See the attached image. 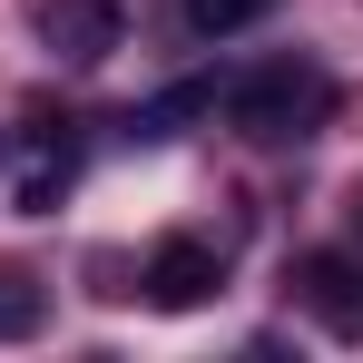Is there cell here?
Wrapping results in <instances>:
<instances>
[{
  "mask_svg": "<svg viewBox=\"0 0 363 363\" xmlns=\"http://www.w3.org/2000/svg\"><path fill=\"white\" fill-rule=\"evenodd\" d=\"M216 108H226L236 138L285 147V138H314V128H324L334 79H324V69H304V60H265V69H245V79H226V89H216Z\"/></svg>",
  "mask_w": 363,
  "mask_h": 363,
  "instance_id": "cell-1",
  "label": "cell"
},
{
  "mask_svg": "<svg viewBox=\"0 0 363 363\" xmlns=\"http://www.w3.org/2000/svg\"><path fill=\"white\" fill-rule=\"evenodd\" d=\"M138 285H147L157 314H196V304L226 285V265H216V245H206V236H167L147 265H138Z\"/></svg>",
  "mask_w": 363,
  "mask_h": 363,
  "instance_id": "cell-2",
  "label": "cell"
},
{
  "mask_svg": "<svg viewBox=\"0 0 363 363\" xmlns=\"http://www.w3.org/2000/svg\"><path fill=\"white\" fill-rule=\"evenodd\" d=\"M40 40H50V60H69V69H99L108 50H128V10H118V0H50Z\"/></svg>",
  "mask_w": 363,
  "mask_h": 363,
  "instance_id": "cell-3",
  "label": "cell"
},
{
  "mask_svg": "<svg viewBox=\"0 0 363 363\" xmlns=\"http://www.w3.org/2000/svg\"><path fill=\"white\" fill-rule=\"evenodd\" d=\"M295 285H304V304H314L334 334H363V295H354V265H344V255H304Z\"/></svg>",
  "mask_w": 363,
  "mask_h": 363,
  "instance_id": "cell-4",
  "label": "cell"
},
{
  "mask_svg": "<svg viewBox=\"0 0 363 363\" xmlns=\"http://www.w3.org/2000/svg\"><path fill=\"white\" fill-rule=\"evenodd\" d=\"M69 167H79L69 138H40V147L20 157V177H10V206H20V216H50V206L69 196Z\"/></svg>",
  "mask_w": 363,
  "mask_h": 363,
  "instance_id": "cell-5",
  "label": "cell"
},
{
  "mask_svg": "<svg viewBox=\"0 0 363 363\" xmlns=\"http://www.w3.org/2000/svg\"><path fill=\"white\" fill-rule=\"evenodd\" d=\"M255 20H275V0H186V40H236Z\"/></svg>",
  "mask_w": 363,
  "mask_h": 363,
  "instance_id": "cell-6",
  "label": "cell"
},
{
  "mask_svg": "<svg viewBox=\"0 0 363 363\" xmlns=\"http://www.w3.org/2000/svg\"><path fill=\"white\" fill-rule=\"evenodd\" d=\"M196 108H216V79H186V89H167V99H147L138 108V138H177V118H196Z\"/></svg>",
  "mask_w": 363,
  "mask_h": 363,
  "instance_id": "cell-7",
  "label": "cell"
},
{
  "mask_svg": "<svg viewBox=\"0 0 363 363\" xmlns=\"http://www.w3.org/2000/svg\"><path fill=\"white\" fill-rule=\"evenodd\" d=\"M40 324H50V295L30 275H0V344H30Z\"/></svg>",
  "mask_w": 363,
  "mask_h": 363,
  "instance_id": "cell-8",
  "label": "cell"
}]
</instances>
